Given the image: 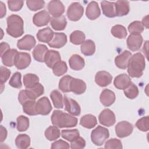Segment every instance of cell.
<instances>
[{"label": "cell", "mask_w": 149, "mask_h": 149, "mask_svg": "<svg viewBox=\"0 0 149 149\" xmlns=\"http://www.w3.org/2000/svg\"><path fill=\"white\" fill-rule=\"evenodd\" d=\"M112 76L106 71H99L95 76V83L100 87H106L111 84Z\"/></svg>", "instance_id": "cell-18"}, {"label": "cell", "mask_w": 149, "mask_h": 149, "mask_svg": "<svg viewBox=\"0 0 149 149\" xmlns=\"http://www.w3.org/2000/svg\"><path fill=\"white\" fill-rule=\"evenodd\" d=\"M48 51V48L44 44H38L33 49L32 54L34 59L39 62H44V57Z\"/></svg>", "instance_id": "cell-26"}, {"label": "cell", "mask_w": 149, "mask_h": 149, "mask_svg": "<svg viewBox=\"0 0 149 149\" xmlns=\"http://www.w3.org/2000/svg\"><path fill=\"white\" fill-rule=\"evenodd\" d=\"M125 96L129 99H134L139 95V89L132 82L123 90Z\"/></svg>", "instance_id": "cell-40"}, {"label": "cell", "mask_w": 149, "mask_h": 149, "mask_svg": "<svg viewBox=\"0 0 149 149\" xmlns=\"http://www.w3.org/2000/svg\"><path fill=\"white\" fill-rule=\"evenodd\" d=\"M80 124L87 129H92L97 124V120L95 116L91 114H87L81 118Z\"/></svg>", "instance_id": "cell-30"}, {"label": "cell", "mask_w": 149, "mask_h": 149, "mask_svg": "<svg viewBox=\"0 0 149 149\" xmlns=\"http://www.w3.org/2000/svg\"><path fill=\"white\" fill-rule=\"evenodd\" d=\"M36 44V41L34 37L31 35H26L22 38L18 40L17 47L20 50L30 51L34 47Z\"/></svg>", "instance_id": "cell-13"}, {"label": "cell", "mask_w": 149, "mask_h": 149, "mask_svg": "<svg viewBox=\"0 0 149 149\" xmlns=\"http://www.w3.org/2000/svg\"><path fill=\"white\" fill-rule=\"evenodd\" d=\"M51 27L55 30L61 31L65 29L67 21L65 16L62 15L58 17H52L50 20Z\"/></svg>", "instance_id": "cell-29"}, {"label": "cell", "mask_w": 149, "mask_h": 149, "mask_svg": "<svg viewBox=\"0 0 149 149\" xmlns=\"http://www.w3.org/2000/svg\"><path fill=\"white\" fill-rule=\"evenodd\" d=\"M111 33L115 37L119 39L125 38L127 34L126 28L120 24L113 26L111 30Z\"/></svg>", "instance_id": "cell-36"}, {"label": "cell", "mask_w": 149, "mask_h": 149, "mask_svg": "<svg viewBox=\"0 0 149 149\" xmlns=\"http://www.w3.org/2000/svg\"><path fill=\"white\" fill-rule=\"evenodd\" d=\"M29 127V119L23 115L18 116L16 119V128L19 132H24Z\"/></svg>", "instance_id": "cell-38"}, {"label": "cell", "mask_w": 149, "mask_h": 149, "mask_svg": "<svg viewBox=\"0 0 149 149\" xmlns=\"http://www.w3.org/2000/svg\"><path fill=\"white\" fill-rule=\"evenodd\" d=\"M52 125L59 128L73 127L77 125V118L59 110L54 111L51 118Z\"/></svg>", "instance_id": "cell-1"}, {"label": "cell", "mask_w": 149, "mask_h": 149, "mask_svg": "<svg viewBox=\"0 0 149 149\" xmlns=\"http://www.w3.org/2000/svg\"><path fill=\"white\" fill-rule=\"evenodd\" d=\"M109 136L108 130L101 126H98L91 133V141L97 146H102L105 140L108 139Z\"/></svg>", "instance_id": "cell-4"}, {"label": "cell", "mask_w": 149, "mask_h": 149, "mask_svg": "<svg viewBox=\"0 0 149 149\" xmlns=\"http://www.w3.org/2000/svg\"><path fill=\"white\" fill-rule=\"evenodd\" d=\"M133 127L132 124L127 121H122L115 126V133L119 138H123L129 136L133 132Z\"/></svg>", "instance_id": "cell-6"}, {"label": "cell", "mask_w": 149, "mask_h": 149, "mask_svg": "<svg viewBox=\"0 0 149 149\" xmlns=\"http://www.w3.org/2000/svg\"><path fill=\"white\" fill-rule=\"evenodd\" d=\"M63 102L65 109L73 116H79L80 114L81 109L77 102L67 96H64Z\"/></svg>", "instance_id": "cell-9"}, {"label": "cell", "mask_w": 149, "mask_h": 149, "mask_svg": "<svg viewBox=\"0 0 149 149\" xmlns=\"http://www.w3.org/2000/svg\"><path fill=\"white\" fill-rule=\"evenodd\" d=\"M84 13V8L82 5L75 2L72 3L67 10V16L68 19L73 22L77 21L81 19Z\"/></svg>", "instance_id": "cell-5"}, {"label": "cell", "mask_w": 149, "mask_h": 149, "mask_svg": "<svg viewBox=\"0 0 149 149\" xmlns=\"http://www.w3.org/2000/svg\"><path fill=\"white\" fill-rule=\"evenodd\" d=\"M100 100L103 105L109 107L115 101V94L112 91L109 89H104L100 94Z\"/></svg>", "instance_id": "cell-22"}, {"label": "cell", "mask_w": 149, "mask_h": 149, "mask_svg": "<svg viewBox=\"0 0 149 149\" xmlns=\"http://www.w3.org/2000/svg\"><path fill=\"white\" fill-rule=\"evenodd\" d=\"M6 33L14 38H17L24 33V22L22 18L16 15H12L6 19Z\"/></svg>", "instance_id": "cell-3"}, {"label": "cell", "mask_w": 149, "mask_h": 149, "mask_svg": "<svg viewBox=\"0 0 149 149\" xmlns=\"http://www.w3.org/2000/svg\"><path fill=\"white\" fill-rule=\"evenodd\" d=\"M80 133L77 129L62 130L61 132V136L65 140L72 141L79 137Z\"/></svg>", "instance_id": "cell-42"}, {"label": "cell", "mask_w": 149, "mask_h": 149, "mask_svg": "<svg viewBox=\"0 0 149 149\" xmlns=\"http://www.w3.org/2000/svg\"><path fill=\"white\" fill-rule=\"evenodd\" d=\"M98 120L101 125L107 127L113 125L116 122L115 115L109 109H104L99 115Z\"/></svg>", "instance_id": "cell-8"}, {"label": "cell", "mask_w": 149, "mask_h": 149, "mask_svg": "<svg viewBox=\"0 0 149 149\" xmlns=\"http://www.w3.org/2000/svg\"><path fill=\"white\" fill-rule=\"evenodd\" d=\"M86 15L90 20H95L100 16L101 10L97 2L91 1L88 4L86 8Z\"/></svg>", "instance_id": "cell-19"}, {"label": "cell", "mask_w": 149, "mask_h": 149, "mask_svg": "<svg viewBox=\"0 0 149 149\" xmlns=\"http://www.w3.org/2000/svg\"><path fill=\"white\" fill-rule=\"evenodd\" d=\"M143 41V37L140 34H130L127 38V46L132 51H136L140 49Z\"/></svg>", "instance_id": "cell-12"}, {"label": "cell", "mask_w": 149, "mask_h": 149, "mask_svg": "<svg viewBox=\"0 0 149 149\" xmlns=\"http://www.w3.org/2000/svg\"><path fill=\"white\" fill-rule=\"evenodd\" d=\"M86 146V141L81 137H78L74 140L71 141L70 147L72 149H81L84 148Z\"/></svg>", "instance_id": "cell-50"}, {"label": "cell", "mask_w": 149, "mask_h": 149, "mask_svg": "<svg viewBox=\"0 0 149 149\" xmlns=\"http://www.w3.org/2000/svg\"><path fill=\"white\" fill-rule=\"evenodd\" d=\"M86 90V83L79 79L73 78L70 84V91L76 94H81Z\"/></svg>", "instance_id": "cell-20"}, {"label": "cell", "mask_w": 149, "mask_h": 149, "mask_svg": "<svg viewBox=\"0 0 149 149\" xmlns=\"http://www.w3.org/2000/svg\"><path fill=\"white\" fill-rule=\"evenodd\" d=\"M144 30V26L140 21H134L128 26V31L131 34H139Z\"/></svg>", "instance_id": "cell-45"}, {"label": "cell", "mask_w": 149, "mask_h": 149, "mask_svg": "<svg viewBox=\"0 0 149 149\" xmlns=\"http://www.w3.org/2000/svg\"><path fill=\"white\" fill-rule=\"evenodd\" d=\"M54 34V31L49 27H47L41 29L38 31L37 34V38L40 42L48 43L52 39Z\"/></svg>", "instance_id": "cell-27"}, {"label": "cell", "mask_w": 149, "mask_h": 149, "mask_svg": "<svg viewBox=\"0 0 149 149\" xmlns=\"http://www.w3.org/2000/svg\"><path fill=\"white\" fill-rule=\"evenodd\" d=\"M50 97L56 108L60 109L63 107V98L62 94L58 90H54L52 91L50 94Z\"/></svg>", "instance_id": "cell-33"}, {"label": "cell", "mask_w": 149, "mask_h": 149, "mask_svg": "<svg viewBox=\"0 0 149 149\" xmlns=\"http://www.w3.org/2000/svg\"><path fill=\"white\" fill-rule=\"evenodd\" d=\"M136 126L138 129L142 132H147L149 129L148 116H144L139 119L136 123Z\"/></svg>", "instance_id": "cell-47"}, {"label": "cell", "mask_w": 149, "mask_h": 149, "mask_svg": "<svg viewBox=\"0 0 149 149\" xmlns=\"http://www.w3.org/2000/svg\"><path fill=\"white\" fill-rule=\"evenodd\" d=\"M18 52H19L16 49H10L5 52L1 56L2 63L8 67L15 65V59Z\"/></svg>", "instance_id": "cell-21"}, {"label": "cell", "mask_w": 149, "mask_h": 149, "mask_svg": "<svg viewBox=\"0 0 149 149\" xmlns=\"http://www.w3.org/2000/svg\"><path fill=\"white\" fill-rule=\"evenodd\" d=\"M116 16H123L129 13V2L127 1H118L115 2Z\"/></svg>", "instance_id": "cell-25"}, {"label": "cell", "mask_w": 149, "mask_h": 149, "mask_svg": "<svg viewBox=\"0 0 149 149\" xmlns=\"http://www.w3.org/2000/svg\"><path fill=\"white\" fill-rule=\"evenodd\" d=\"M61 135L59 129L55 126H49L45 131V136L49 141L58 139Z\"/></svg>", "instance_id": "cell-34"}, {"label": "cell", "mask_w": 149, "mask_h": 149, "mask_svg": "<svg viewBox=\"0 0 149 149\" xmlns=\"http://www.w3.org/2000/svg\"><path fill=\"white\" fill-rule=\"evenodd\" d=\"M22 75L20 72H15L13 73L12 76L11 77L9 81V84L14 88H20L22 86V83L21 81Z\"/></svg>", "instance_id": "cell-46"}, {"label": "cell", "mask_w": 149, "mask_h": 149, "mask_svg": "<svg viewBox=\"0 0 149 149\" xmlns=\"http://www.w3.org/2000/svg\"><path fill=\"white\" fill-rule=\"evenodd\" d=\"M141 23L146 29H148V15H147L143 17Z\"/></svg>", "instance_id": "cell-56"}, {"label": "cell", "mask_w": 149, "mask_h": 149, "mask_svg": "<svg viewBox=\"0 0 149 149\" xmlns=\"http://www.w3.org/2000/svg\"><path fill=\"white\" fill-rule=\"evenodd\" d=\"M49 13L54 17H58L64 13L65 7L62 2L60 1L54 0L50 1L47 6Z\"/></svg>", "instance_id": "cell-10"}, {"label": "cell", "mask_w": 149, "mask_h": 149, "mask_svg": "<svg viewBox=\"0 0 149 149\" xmlns=\"http://www.w3.org/2000/svg\"><path fill=\"white\" fill-rule=\"evenodd\" d=\"M95 51V45L91 40H87L81 45V52L86 56H91Z\"/></svg>", "instance_id": "cell-31"}, {"label": "cell", "mask_w": 149, "mask_h": 149, "mask_svg": "<svg viewBox=\"0 0 149 149\" xmlns=\"http://www.w3.org/2000/svg\"><path fill=\"white\" fill-rule=\"evenodd\" d=\"M36 101H29L23 104V112L27 115L34 116L38 115L36 109Z\"/></svg>", "instance_id": "cell-43"}, {"label": "cell", "mask_w": 149, "mask_h": 149, "mask_svg": "<svg viewBox=\"0 0 149 149\" xmlns=\"http://www.w3.org/2000/svg\"><path fill=\"white\" fill-rule=\"evenodd\" d=\"M31 56L26 52H18L15 61V66L17 69H24L27 68L31 63Z\"/></svg>", "instance_id": "cell-11"}, {"label": "cell", "mask_w": 149, "mask_h": 149, "mask_svg": "<svg viewBox=\"0 0 149 149\" xmlns=\"http://www.w3.org/2000/svg\"><path fill=\"white\" fill-rule=\"evenodd\" d=\"M105 148H122V142L117 139H111L108 140L104 146Z\"/></svg>", "instance_id": "cell-49"}, {"label": "cell", "mask_w": 149, "mask_h": 149, "mask_svg": "<svg viewBox=\"0 0 149 149\" xmlns=\"http://www.w3.org/2000/svg\"><path fill=\"white\" fill-rule=\"evenodd\" d=\"M67 42V36L63 33H54L52 39L48 43L52 48H60L63 47Z\"/></svg>", "instance_id": "cell-16"}, {"label": "cell", "mask_w": 149, "mask_h": 149, "mask_svg": "<svg viewBox=\"0 0 149 149\" xmlns=\"http://www.w3.org/2000/svg\"><path fill=\"white\" fill-rule=\"evenodd\" d=\"M70 68L74 70H80L84 67L85 62L84 59L77 54L72 55L69 60Z\"/></svg>", "instance_id": "cell-24"}, {"label": "cell", "mask_w": 149, "mask_h": 149, "mask_svg": "<svg viewBox=\"0 0 149 149\" xmlns=\"http://www.w3.org/2000/svg\"><path fill=\"white\" fill-rule=\"evenodd\" d=\"M101 8L103 14L108 17H114L116 16L115 2L103 1L101 2Z\"/></svg>", "instance_id": "cell-28"}, {"label": "cell", "mask_w": 149, "mask_h": 149, "mask_svg": "<svg viewBox=\"0 0 149 149\" xmlns=\"http://www.w3.org/2000/svg\"><path fill=\"white\" fill-rule=\"evenodd\" d=\"M1 5V18H2L6 15V10L4 3L2 2H0Z\"/></svg>", "instance_id": "cell-55"}, {"label": "cell", "mask_w": 149, "mask_h": 149, "mask_svg": "<svg viewBox=\"0 0 149 149\" xmlns=\"http://www.w3.org/2000/svg\"><path fill=\"white\" fill-rule=\"evenodd\" d=\"M10 49L9 45L5 42L1 43V56L7 51Z\"/></svg>", "instance_id": "cell-54"}, {"label": "cell", "mask_w": 149, "mask_h": 149, "mask_svg": "<svg viewBox=\"0 0 149 149\" xmlns=\"http://www.w3.org/2000/svg\"><path fill=\"white\" fill-rule=\"evenodd\" d=\"M24 3V1L18 0V1H8V4L9 9L11 11H19L20 10Z\"/></svg>", "instance_id": "cell-51"}, {"label": "cell", "mask_w": 149, "mask_h": 149, "mask_svg": "<svg viewBox=\"0 0 149 149\" xmlns=\"http://www.w3.org/2000/svg\"><path fill=\"white\" fill-rule=\"evenodd\" d=\"M132 81L130 77L125 73L117 76L113 81L115 87L119 90H124L130 83Z\"/></svg>", "instance_id": "cell-23"}, {"label": "cell", "mask_w": 149, "mask_h": 149, "mask_svg": "<svg viewBox=\"0 0 149 149\" xmlns=\"http://www.w3.org/2000/svg\"><path fill=\"white\" fill-rule=\"evenodd\" d=\"M15 144L18 148H27L30 146V137L26 134H19L15 139Z\"/></svg>", "instance_id": "cell-32"}, {"label": "cell", "mask_w": 149, "mask_h": 149, "mask_svg": "<svg viewBox=\"0 0 149 149\" xmlns=\"http://www.w3.org/2000/svg\"><path fill=\"white\" fill-rule=\"evenodd\" d=\"M72 77L70 76L66 75L62 77L59 82V88L63 93H68L70 91V84Z\"/></svg>", "instance_id": "cell-39"}, {"label": "cell", "mask_w": 149, "mask_h": 149, "mask_svg": "<svg viewBox=\"0 0 149 149\" xmlns=\"http://www.w3.org/2000/svg\"><path fill=\"white\" fill-rule=\"evenodd\" d=\"M0 72H1V77H0V82L1 85V88L2 91V89L3 88V84L9 79L10 76V71L8 68L4 67V66H1L0 68Z\"/></svg>", "instance_id": "cell-48"}, {"label": "cell", "mask_w": 149, "mask_h": 149, "mask_svg": "<svg viewBox=\"0 0 149 149\" xmlns=\"http://www.w3.org/2000/svg\"><path fill=\"white\" fill-rule=\"evenodd\" d=\"M0 132H1V142H3L7 137V130L5 127L2 125L0 126Z\"/></svg>", "instance_id": "cell-53"}, {"label": "cell", "mask_w": 149, "mask_h": 149, "mask_svg": "<svg viewBox=\"0 0 149 149\" xmlns=\"http://www.w3.org/2000/svg\"><path fill=\"white\" fill-rule=\"evenodd\" d=\"M69 144L62 140L56 141L51 145V148H69Z\"/></svg>", "instance_id": "cell-52"}, {"label": "cell", "mask_w": 149, "mask_h": 149, "mask_svg": "<svg viewBox=\"0 0 149 149\" xmlns=\"http://www.w3.org/2000/svg\"><path fill=\"white\" fill-rule=\"evenodd\" d=\"M26 4L30 10L37 11L44 7L45 2L42 0H27Z\"/></svg>", "instance_id": "cell-44"}, {"label": "cell", "mask_w": 149, "mask_h": 149, "mask_svg": "<svg viewBox=\"0 0 149 149\" xmlns=\"http://www.w3.org/2000/svg\"><path fill=\"white\" fill-rule=\"evenodd\" d=\"M85 34L80 30H75L70 35V41L74 45L83 44L85 41Z\"/></svg>", "instance_id": "cell-35"}, {"label": "cell", "mask_w": 149, "mask_h": 149, "mask_svg": "<svg viewBox=\"0 0 149 149\" xmlns=\"http://www.w3.org/2000/svg\"><path fill=\"white\" fill-rule=\"evenodd\" d=\"M23 84L26 88L32 87L39 83V77L35 74L27 73L23 76Z\"/></svg>", "instance_id": "cell-37"}, {"label": "cell", "mask_w": 149, "mask_h": 149, "mask_svg": "<svg viewBox=\"0 0 149 149\" xmlns=\"http://www.w3.org/2000/svg\"><path fill=\"white\" fill-rule=\"evenodd\" d=\"M61 61V57L59 52L55 50H48L44 57V62L49 68H52L56 63Z\"/></svg>", "instance_id": "cell-17"}, {"label": "cell", "mask_w": 149, "mask_h": 149, "mask_svg": "<svg viewBox=\"0 0 149 149\" xmlns=\"http://www.w3.org/2000/svg\"><path fill=\"white\" fill-rule=\"evenodd\" d=\"M132 56V53L127 50L116 56L115 58V63L116 66L122 69H125L127 68L129 61Z\"/></svg>", "instance_id": "cell-15"}, {"label": "cell", "mask_w": 149, "mask_h": 149, "mask_svg": "<svg viewBox=\"0 0 149 149\" xmlns=\"http://www.w3.org/2000/svg\"><path fill=\"white\" fill-rule=\"evenodd\" d=\"M50 20L51 17L49 14L45 10L36 13L33 17V23L37 27H42L47 25Z\"/></svg>", "instance_id": "cell-14"}, {"label": "cell", "mask_w": 149, "mask_h": 149, "mask_svg": "<svg viewBox=\"0 0 149 149\" xmlns=\"http://www.w3.org/2000/svg\"><path fill=\"white\" fill-rule=\"evenodd\" d=\"M52 109L49 99L47 97L40 98L36 104V109L38 115H48Z\"/></svg>", "instance_id": "cell-7"}, {"label": "cell", "mask_w": 149, "mask_h": 149, "mask_svg": "<svg viewBox=\"0 0 149 149\" xmlns=\"http://www.w3.org/2000/svg\"><path fill=\"white\" fill-rule=\"evenodd\" d=\"M53 73L56 76H61L66 73L68 66L64 61H59L56 63L52 68Z\"/></svg>", "instance_id": "cell-41"}, {"label": "cell", "mask_w": 149, "mask_h": 149, "mask_svg": "<svg viewBox=\"0 0 149 149\" xmlns=\"http://www.w3.org/2000/svg\"><path fill=\"white\" fill-rule=\"evenodd\" d=\"M144 56L140 53L137 52L132 56L128 66L127 72L132 77L139 78L143 74L145 69Z\"/></svg>", "instance_id": "cell-2"}]
</instances>
